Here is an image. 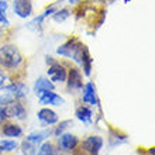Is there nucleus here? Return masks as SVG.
<instances>
[{
	"mask_svg": "<svg viewBox=\"0 0 155 155\" xmlns=\"http://www.w3.org/2000/svg\"><path fill=\"white\" fill-rule=\"evenodd\" d=\"M57 54L64 58H68V59H74L76 64H79L82 66L83 75L90 76L93 59L90 57L87 47L85 44H82L78 38H71V40L66 41L65 44L59 45L57 48Z\"/></svg>",
	"mask_w": 155,
	"mask_h": 155,
	"instance_id": "f257e3e1",
	"label": "nucleus"
},
{
	"mask_svg": "<svg viewBox=\"0 0 155 155\" xmlns=\"http://www.w3.org/2000/svg\"><path fill=\"white\" fill-rule=\"evenodd\" d=\"M2 133H3L4 137H10V138H17V137H20V135L23 134V130H21V127H20V126L8 123V124H4V126H3V128H2Z\"/></svg>",
	"mask_w": 155,
	"mask_h": 155,
	"instance_id": "dca6fc26",
	"label": "nucleus"
},
{
	"mask_svg": "<svg viewBox=\"0 0 155 155\" xmlns=\"http://www.w3.org/2000/svg\"><path fill=\"white\" fill-rule=\"evenodd\" d=\"M17 148V141L14 140H2L0 141V152H12Z\"/></svg>",
	"mask_w": 155,
	"mask_h": 155,
	"instance_id": "412c9836",
	"label": "nucleus"
},
{
	"mask_svg": "<svg viewBox=\"0 0 155 155\" xmlns=\"http://www.w3.org/2000/svg\"><path fill=\"white\" fill-rule=\"evenodd\" d=\"M66 83L69 90H81L83 87V81H82V72L78 68H71L68 75H66Z\"/></svg>",
	"mask_w": 155,
	"mask_h": 155,
	"instance_id": "0eeeda50",
	"label": "nucleus"
},
{
	"mask_svg": "<svg viewBox=\"0 0 155 155\" xmlns=\"http://www.w3.org/2000/svg\"><path fill=\"white\" fill-rule=\"evenodd\" d=\"M123 2H124V3H128V2H130V0H123Z\"/></svg>",
	"mask_w": 155,
	"mask_h": 155,
	"instance_id": "2f4dec72",
	"label": "nucleus"
},
{
	"mask_svg": "<svg viewBox=\"0 0 155 155\" xmlns=\"http://www.w3.org/2000/svg\"><path fill=\"white\" fill-rule=\"evenodd\" d=\"M4 109V114H6V118H20V120H24L25 116H27V111H25L24 106L21 104L20 102L17 100H10V102L3 106Z\"/></svg>",
	"mask_w": 155,
	"mask_h": 155,
	"instance_id": "7ed1b4c3",
	"label": "nucleus"
},
{
	"mask_svg": "<svg viewBox=\"0 0 155 155\" xmlns=\"http://www.w3.org/2000/svg\"><path fill=\"white\" fill-rule=\"evenodd\" d=\"M55 12H57V7H55V6H49L44 13H41L40 16H37L35 18H33V20L30 21L28 24H27V27L31 30H35V31H41V28H42V21H44L47 17L52 16Z\"/></svg>",
	"mask_w": 155,
	"mask_h": 155,
	"instance_id": "9d476101",
	"label": "nucleus"
},
{
	"mask_svg": "<svg viewBox=\"0 0 155 155\" xmlns=\"http://www.w3.org/2000/svg\"><path fill=\"white\" fill-rule=\"evenodd\" d=\"M13 12L20 18H28L33 14L31 0H14L13 2Z\"/></svg>",
	"mask_w": 155,
	"mask_h": 155,
	"instance_id": "423d86ee",
	"label": "nucleus"
},
{
	"mask_svg": "<svg viewBox=\"0 0 155 155\" xmlns=\"http://www.w3.org/2000/svg\"><path fill=\"white\" fill-rule=\"evenodd\" d=\"M37 145L33 143H30L28 140H24L23 143H21V152L23 155H35L37 154Z\"/></svg>",
	"mask_w": 155,
	"mask_h": 155,
	"instance_id": "aec40b11",
	"label": "nucleus"
},
{
	"mask_svg": "<svg viewBox=\"0 0 155 155\" xmlns=\"http://www.w3.org/2000/svg\"><path fill=\"white\" fill-rule=\"evenodd\" d=\"M7 7L8 4L6 0H0V25L7 27L10 24V21L7 18Z\"/></svg>",
	"mask_w": 155,
	"mask_h": 155,
	"instance_id": "a211bd4d",
	"label": "nucleus"
},
{
	"mask_svg": "<svg viewBox=\"0 0 155 155\" xmlns=\"http://www.w3.org/2000/svg\"><path fill=\"white\" fill-rule=\"evenodd\" d=\"M127 141V135H120L118 133H114L111 130L110 131V145L114 147V145H118L121 143H126Z\"/></svg>",
	"mask_w": 155,
	"mask_h": 155,
	"instance_id": "5701e85b",
	"label": "nucleus"
},
{
	"mask_svg": "<svg viewBox=\"0 0 155 155\" xmlns=\"http://www.w3.org/2000/svg\"><path fill=\"white\" fill-rule=\"evenodd\" d=\"M6 81H7V76H6L3 71L0 69V89H3V86L6 85Z\"/></svg>",
	"mask_w": 155,
	"mask_h": 155,
	"instance_id": "a878e982",
	"label": "nucleus"
},
{
	"mask_svg": "<svg viewBox=\"0 0 155 155\" xmlns=\"http://www.w3.org/2000/svg\"><path fill=\"white\" fill-rule=\"evenodd\" d=\"M2 35H3V30L0 28V38H2Z\"/></svg>",
	"mask_w": 155,
	"mask_h": 155,
	"instance_id": "7c9ffc66",
	"label": "nucleus"
},
{
	"mask_svg": "<svg viewBox=\"0 0 155 155\" xmlns=\"http://www.w3.org/2000/svg\"><path fill=\"white\" fill-rule=\"evenodd\" d=\"M78 144H79L78 137L74 134H71V133H62V134L59 135L58 145H59V150H62V151H66V152L74 151Z\"/></svg>",
	"mask_w": 155,
	"mask_h": 155,
	"instance_id": "6e6552de",
	"label": "nucleus"
},
{
	"mask_svg": "<svg viewBox=\"0 0 155 155\" xmlns=\"http://www.w3.org/2000/svg\"><path fill=\"white\" fill-rule=\"evenodd\" d=\"M23 64V55L16 45L4 44L0 47V66L6 69H16Z\"/></svg>",
	"mask_w": 155,
	"mask_h": 155,
	"instance_id": "f03ea898",
	"label": "nucleus"
},
{
	"mask_svg": "<svg viewBox=\"0 0 155 155\" xmlns=\"http://www.w3.org/2000/svg\"><path fill=\"white\" fill-rule=\"evenodd\" d=\"M71 126H74L72 120H65V121H61V123H59V126H57V128L54 130V134L57 135V137H59V135H61L62 133H65V130H66V128H69Z\"/></svg>",
	"mask_w": 155,
	"mask_h": 155,
	"instance_id": "b1692460",
	"label": "nucleus"
},
{
	"mask_svg": "<svg viewBox=\"0 0 155 155\" xmlns=\"http://www.w3.org/2000/svg\"><path fill=\"white\" fill-rule=\"evenodd\" d=\"M103 147V138L99 135H90L82 143V150L92 155H97Z\"/></svg>",
	"mask_w": 155,
	"mask_h": 155,
	"instance_id": "39448f33",
	"label": "nucleus"
},
{
	"mask_svg": "<svg viewBox=\"0 0 155 155\" xmlns=\"http://www.w3.org/2000/svg\"><path fill=\"white\" fill-rule=\"evenodd\" d=\"M75 114H76L78 120L82 121L83 124H92V116H93V111L90 110L87 106L78 107L76 111H75Z\"/></svg>",
	"mask_w": 155,
	"mask_h": 155,
	"instance_id": "2eb2a0df",
	"label": "nucleus"
},
{
	"mask_svg": "<svg viewBox=\"0 0 155 155\" xmlns=\"http://www.w3.org/2000/svg\"><path fill=\"white\" fill-rule=\"evenodd\" d=\"M47 74H48L49 81L52 82V83H64V82L66 81V75H68V72H66L65 66L55 61L52 65L48 66Z\"/></svg>",
	"mask_w": 155,
	"mask_h": 155,
	"instance_id": "20e7f679",
	"label": "nucleus"
},
{
	"mask_svg": "<svg viewBox=\"0 0 155 155\" xmlns=\"http://www.w3.org/2000/svg\"><path fill=\"white\" fill-rule=\"evenodd\" d=\"M10 100H13L12 96H8V94H0V107L6 106Z\"/></svg>",
	"mask_w": 155,
	"mask_h": 155,
	"instance_id": "393cba45",
	"label": "nucleus"
},
{
	"mask_svg": "<svg viewBox=\"0 0 155 155\" xmlns=\"http://www.w3.org/2000/svg\"><path fill=\"white\" fill-rule=\"evenodd\" d=\"M35 155H55V150L49 141H44V143H41L40 150Z\"/></svg>",
	"mask_w": 155,
	"mask_h": 155,
	"instance_id": "4be33fe9",
	"label": "nucleus"
},
{
	"mask_svg": "<svg viewBox=\"0 0 155 155\" xmlns=\"http://www.w3.org/2000/svg\"><path fill=\"white\" fill-rule=\"evenodd\" d=\"M51 134H52V131H51V130L37 131V133H31L30 135H27V138H25V140H28L30 143H33V144H35V145H38V144L44 143L45 140L48 138Z\"/></svg>",
	"mask_w": 155,
	"mask_h": 155,
	"instance_id": "f3484780",
	"label": "nucleus"
},
{
	"mask_svg": "<svg viewBox=\"0 0 155 155\" xmlns=\"http://www.w3.org/2000/svg\"><path fill=\"white\" fill-rule=\"evenodd\" d=\"M68 2H69L71 4H76L78 3V0H68Z\"/></svg>",
	"mask_w": 155,
	"mask_h": 155,
	"instance_id": "c85d7f7f",
	"label": "nucleus"
},
{
	"mask_svg": "<svg viewBox=\"0 0 155 155\" xmlns=\"http://www.w3.org/2000/svg\"><path fill=\"white\" fill-rule=\"evenodd\" d=\"M54 89H55L54 83L49 79H47V78H42V76L38 78L37 81H35V83H34V93L37 94V96L45 93V92H51Z\"/></svg>",
	"mask_w": 155,
	"mask_h": 155,
	"instance_id": "ddd939ff",
	"label": "nucleus"
},
{
	"mask_svg": "<svg viewBox=\"0 0 155 155\" xmlns=\"http://www.w3.org/2000/svg\"><path fill=\"white\" fill-rule=\"evenodd\" d=\"M110 2H116V0H110Z\"/></svg>",
	"mask_w": 155,
	"mask_h": 155,
	"instance_id": "473e14b6",
	"label": "nucleus"
},
{
	"mask_svg": "<svg viewBox=\"0 0 155 155\" xmlns=\"http://www.w3.org/2000/svg\"><path fill=\"white\" fill-rule=\"evenodd\" d=\"M45 61H47V64H48V65H52L54 62V59H52V57H51V55H47V57H45Z\"/></svg>",
	"mask_w": 155,
	"mask_h": 155,
	"instance_id": "cd10ccee",
	"label": "nucleus"
},
{
	"mask_svg": "<svg viewBox=\"0 0 155 155\" xmlns=\"http://www.w3.org/2000/svg\"><path fill=\"white\" fill-rule=\"evenodd\" d=\"M37 117L41 123H44L47 126H52V124L58 123V114L51 109H41V110H38Z\"/></svg>",
	"mask_w": 155,
	"mask_h": 155,
	"instance_id": "4468645a",
	"label": "nucleus"
},
{
	"mask_svg": "<svg viewBox=\"0 0 155 155\" xmlns=\"http://www.w3.org/2000/svg\"><path fill=\"white\" fill-rule=\"evenodd\" d=\"M38 100H40L41 104H49V106H61L62 103H64V99H62L59 94L55 93L54 90L40 94V96H38Z\"/></svg>",
	"mask_w": 155,
	"mask_h": 155,
	"instance_id": "f8f14e48",
	"label": "nucleus"
},
{
	"mask_svg": "<svg viewBox=\"0 0 155 155\" xmlns=\"http://www.w3.org/2000/svg\"><path fill=\"white\" fill-rule=\"evenodd\" d=\"M3 89L8 90L10 94L16 99H23L28 94V87H27L24 82H13L10 85H4Z\"/></svg>",
	"mask_w": 155,
	"mask_h": 155,
	"instance_id": "1a4fd4ad",
	"label": "nucleus"
},
{
	"mask_svg": "<svg viewBox=\"0 0 155 155\" xmlns=\"http://www.w3.org/2000/svg\"><path fill=\"white\" fill-rule=\"evenodd\" d=\"M69 16H71L69 8H61V10H57L52 14V20L55 23H64L66 18H69Z\"/></svg>",
	"mask_w": 155,
	"mask_h": 155,
	"instance_id": "6ab92c4d",
	"label": "nucleus"
},
{
	"mask_svg": "<svg viewBox=\"0 0 155 155\" xmlns=\"http://www.w3.org/2000/svg\"><path fill=\"white\" fill-rule=\"evenodd\" d=\"M6 120V114H4V109L3 107H0V124Z\"/></svg>",
	"mask_w": 155,
	"mask_h": 155,
	"instance_id": "bb28decb",
	"label": "nucleus"
},
{
	"mask_svg": "<svg viewBox=\"0 0 155 155\" xmlns=\"http://www.w3.org/2000/svg\"><path fill=\"white\" fill-rule=\"evenodd\" d=\"M83 102L85 103H89V104H93V106H99V99H97V94H96V87L92 82H87L83 87Z\"/></svg>",
	"mask_w": 155,
	"mask_h": 155,
	"instance_id": "9b49d317",
	"label": "nucleus"
},
{
	"mask_svg": "<svg viewBox=\"0 0 155 155\" xmlns=\"http://www.w3.org/2000/svg\"><path fill=\"white\" fill-rule=\"evenodd\" d=\"M150 154L154 155V148H151V150H150Z\"/></svg>",
	"mask_w": 155,
	"mask_h": 155,
	"instance_id": "c756f323",
	"label": "nucleus"
}]
</instances>
